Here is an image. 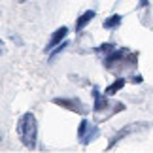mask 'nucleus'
<instances>
[{"label": "nucleus", "mask_w": 153, "mask_h": 153, "mask_svg": "<svg viewBox=\"0 0 153 153\" xmlns=\"http://www.w3.org/2000/svg\"><path fill=\"white\" fill-rule=\"evenodd\" d=\"M121 15H117V13H114V15H110L108 19H106L104 23H102V27L106 28V30H114V28H117L121 25Z\"/></svg>", "instance_id": "nucleus-9"}, {"label": "nucleus", "mask_w": 153, "mask_h": 153, "mask_svg": "<svg viewBox=\"0 0 153 153\" xmlns=\"http://www.w3.org/2000/svg\"><path fill=\"white\" fill-rule=\"evenodd\" d=\"M149 4V0H140L138 2V8H144V6H148Z\"/></svg>", "instance_id": "nucleus-13"}, {"label": "nucleus", "mask_w": 153, "mask_h": 153, "mask_svg": "<svg viewBox=\"0 0 153 153\" xmlns=\"http://www.w3.org/2000/svg\"><path fill=\"white\" fill-rule=\"evenodd\" d=\"M91 19H95V10H87L85 13H81V15L78 17V21H76V30L81 32L87 25H89Z\"/></svg>", "instance_id": "nucleus-8"}, {"label": "nucleus", "mask_w": 153, "mask_h": 153, "mask_svg": "<svg viewBox=\"0 0 153 153\" xmlns=\"http://www.w3.org/2000/svg\"><path fill=\"white\" fill-rule=\"evenodd\" d=\"M93 98H95V104H93V110L97 111V114H100L102 110L108 108V95H102L100 89L98 87H93Z\"/></svg>", "instance_id": "nucleus-6"}, {"label": "nucleus", "mask_w": 153, "mask_h": 153, "mask_svg": "<svg viewBox=\"0 0 153 153\" xmlns=\"http://www.w3.org/2000/svg\"><path fill=\"white\" fill-rule=\"evenodd\" d=\"M53 102L61 108H66L70 111H76V114H81V115H87V108L81 104L79 98H62V97H57L53 98Z\"/></svg>", "instance_id": "nucleus-4"}, {"label": "nucleus", "mask_w": 153, "mask_h": 153, "mask_svg": "<svg viewBox=\"0 0 153 153\" xmlns=\"http://www.w3.org/2000/svg\"><path fill=\"white\" fill-rule=\"evenodd\" d=\"M98 134H100V131H98V127L95 125H91L87 119H81L79 121V128H78V138H79V142L83 144V146H89L93 140H95Z\"/></svg>", "instance_id": "nucleus-3"}, {"label": "nucleus", "mask_w": 153, "mask_h": 153, "mask_svg": "<svg viewBox=\"0 0 153 153\" xmlns=\"http://www.w3.org/2000/svg\"><path fill=\"white\" fill-rule=\"evenodd\" d=\"M149 127H151V125H149L148 121H138V123H131V125H125L119 132L115 134V136H111L110 144H108V149H114V148H115V144H119L125 136H128V134H134V132H138L140 128H149Z\"/></svg>", "instance_id": "nucleus-2"}, {"label": "nucleus", "mask_w": 153, "mask_h": 153, "mask_svg": "<svg viewBox=\"0 0 153 153\" xmlns=\"http://www.w3.org/2000/svg\"><path fill=\"white\" fill-rule=\"evenodd\" d=\"M66 45H68V42H62V44H59V45H57V49H55V51H51V57H49V61H53V57H55V55H59L61 51H64V49H66Z\"/></svg>", "instance_id": "nucleus-12"}, {"label": "nucleus", "mask_w": 153, "mask_h": 153, "mask_svg": "<svg viewBox=\"0 0 153 153\" xmlns=\"http://www.w3.org/2000/svg\"><path fill=\"white\" fill-rule=\"evenodd\" d=\"M17 136H19L21 144L28 149L36 148V140H38V123L32 111H27L19 117L17 121Z\"/></svg>", "instance_id": "nucleus-1"}, {"label": "nucleus", "mask_w": 153, "mask_h": 153, "mask_svg": "<svg viewBox=\"0 0 153 153\" xmlns=\"http://www.w3.org/2000/svg\"><path fill=\"white\" fill-rule=\"evenodd\" d=\"M68 36V28L66 27H61V28H57L55 32H53V36H51V40H49V44H48V51H51L53 48H57L59 44H62L64 42V38Z\"/></svg>", "instance_id": "nucleus-7"}, {"label": "nucleus", "mask_w": 153, "mask_h": 153, "mask_svg": "<svg viewBox=\"0 0 153 153\" xmlns=\"http://www.w3.org/2000/svg\"><path fill=\"white\" fill-rule=\"evenodd\" d=\"M128 49H125V48H121V49H114V51H110L108 55H104V66L106 68H117V64H121L123 61L127 59V55H128Z\"/></svg>", "instance_id": "nucleus-5"}, {"label": "nucleus", "mask_w": 153, "mask_h": 153, "mask_svg": "<svg viewBox=\"0 0 153 153\" xmlns=\"http://www.w3.org/2000/svg\"><path fill=\"white\" fill-rule=\"evenodd\" d=\"M123 85H125V79H123V78H117V79L114 81V83H111V85L108 87V89H106V95H108V97L115 95L117 91H121V89H123Z\"/></svg>", "instance_id": "nucleus-10"}, {"label": "nucleus", "mask_w": 153, "mask_h": 153, "mask_svg": "<svg viewBox=\"0 0 153 153\" xmlns=\"http://www.w3.org/2000/svg\"><path fill=\"white\" fill-rule=\"evenodd\" d=\"M115 49V44H102V45H98V48H95L97 53H100V55H108L110 51H114Z\"/></svg>", "instance_id": "nucleus-11"}]
</instances>
